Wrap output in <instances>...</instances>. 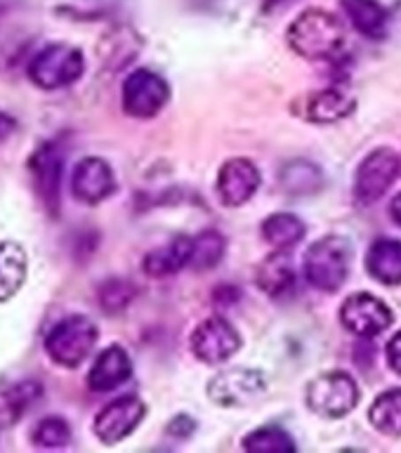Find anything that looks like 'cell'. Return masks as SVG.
Segmentation results:
<instances>
[{"label": "cell", "instance_id": "6da1fadb", "mask_svg": "<svg viewBox=\"0 0 401 453\" xmlns=\"http://www.w3.org/2000/svg\"><path fill=\"white\" fill-rule=\"evenodd\" d=\"M286 38L293 52L312 62L335 59L345 48V28L340 19L319 7H310L297 14Z\"/></svg>", "mask_w": 401, "mask_h": 453}, {"label": "cell", "instance_id": "7a4b0ae2", "mask_svg": "<svg viewBox=\"0 0 401 453\" xmlns=\"http://www.w3.org/2000/svg\"><path fill=\"white\" fill-rule=\"evenodd\" d=\"M352 248L343 236H324L305 253V279L312 288L335 293L347 281Z\"/></svg>", "mask_w": 401, "mask_h": 453}, {"label": "cell", "instance_id": "3957f363", "mask_svg": "<svg viewBox=\"0 0 401 453\" xmlns=\"http://www.w3.org/2000/svg\"><path fill=\"white\" fill-rule=\"evenodd\" d=\"M99 331L95 321L83 314H71L52 326L45 338V352L55 364L64 368L81 366L95 349Z\"/></svg>", "mask_w": 401, "mask_h": 453}, {"label": "cell", "instance_id": "277c9868", "mask_svg": "<svg viewBox=\"0 0 401 453\" xmlns=\"http://www.w3.org/2000/svg\"><path fill=\"white\" fill-rule=\"evenodd\" d=\"M85 57L83 52L66 42H52L42 48L28 64V78L41 90H59L76 83L83 76Z\"/></svg>", "mask_w": 401, "mask_h": 453}, {"label": "cell", "instance_id": "5b68a950", "mask_svg": "<svg viewBox=\"0 0 401 453\" xmlns=\"http://www.w3.org/2000/svg\"><path fill=\"white\" fill-rule=\"evenodd\" d=\"M307 406L321 418H343L359 403V385L345 371H328L307 385Z\"/></svg>", "mask_w": 401, "mask_h": 453}, {"label": "cell", "instance_id": "8992f818", "mask_svg": "<svg viewBox=\"0 0 401 453\" xmlns=\"http://www.w3.org/2000/svg\"><path fill=\"white\" fill-rule=\"evenodd\" d=\"M265 389H267V380L260 371L239 366L212 375L211 382L205 385V395L222 409H239V406H248L255 399H260Z\"/></svg>", "mask_w": 401, "mask_h": 453}, {"label": "cell", "instance_id": "52a82bcc", "mask_svg": "<svg viewBox=\"0 0 401 453\" xmlns=\"http://www.w3.org/2000/svg\"><path fill=\"white\" fill-rule=\"evenodd\" d=\"M170 85L168 81L149 69H135L123 83L120 102L123 111L133 119H154L163 106L168 104Z\"/></svg>", "mask_w": 401, "mask_h": 453}, {"label": "cell", "instance_id": "ba28073f", "mask_svg": "<svg viewBox=\"0 0 401 453\" xmlns=\"http://www.w3.org/2000/svg\"><path fill=\"white\" fill-rule=\"evenodd\" d=\"M401 161L399 156L388 147H381L359 163L357 175H354V198L357 203L368 205L375 203L378 198L385 196V191L395 184L399 177Z\"/></svg>", "mask_w": 401, "mask_h": 453}, {"label": "cell", "instance_id": "9c48e42d", "mask_svg": "<svg viewBox=\"0 0 401 453\" xmlns=\"http://www.w3.org/2000/svg\"><path fill=\"white\" fill-rule=\"evenodd\" d=\"M189 347L194 357L201 364H225L227 359H232L234 354L241 349V335L227 319L211 317L204 319L201 324L194 328L189 340Z\"/></svg>", "mask_w": 401, "mask_h": 453}, {"label": "cell", "instance_id": "30bf717a", "mask_svg": "<svg viewBox=\"0 0 401 453\" xmlns=\"http://www.w3.org/2000/svg\"><path fill=\"white\" fill-rule=\"evenodd\" d=\"M28 170L34 177V187L41 196L42 205L48 208L50 215L59 212L62 203V175H64V151L59 142H42L35 149Z\"/></svg>", "mask_w": 401, "mask_h": 453}, {"label": "cell", "instance_id": "8fae6325", "mask_svg": "<svg viewBox=\"0 0 401 453\" xmlns=\"http://www.w3.org/2000/svg\"><path fill=\"white\" fill-rule=\"evenodd\" d=\"M144 416H147V406H144L140 396L126 395L116 399V402L106 403L104 409L99 411L95 423H92V430H95L102 444L113 446L130 437L140 427Z\"/></svg>", "mask_w": 401, "mask_h": 453}, {"label": "cell", "instance_id": "7c38bea8", "mask_svg": "<svg viewBox=\"0 0 401 453\" xmlns=\"http://www.w3.org/2000/svg\"><path fill=\"white\" fill-rule=\"evenodd\" d=\"M392 310L371 293H354L340 307V321L359 338H375L392 324Z\"/></svg>", "mask_w": 401, "mask_h": 453}, {"label": "cell", "instance_id": "4fadbf2b", "mask_svg": "<svg viewBox=\"0 0 401 453\" xmlns=\"http://www.w3.org/2000/svg\"><path fill=\"white\" fill-rule=\"evenodd\" d=\"M260 170L253 161L229 158L220 168L218 180H215V194H218L220 203L227 208H239L255 196V191L260 189Z\"/></svg>", "mask_w": 401, "mask_h": 453}, {"label": "cell", "instance_id": "5bb4252c", "mask_svg": "<svg viewBox=\"0 0 401 453\" xmlns=\"http://www.w3.org/2000/svg\"><path fill=\"white\" fill-rule=\"evenodd\" d=\"M116 175L112 165L99 158V156H88L76 163L71 173V191L73 196L85 205H97L116 194Z\"/></svg>", "mask_w": 401, "mask_h": 453}, {"label": "cell", "instance_id": "9a60e30c", "mask_svg": "<svg viewBox=\"0 0 401 453\" xmlns=\"http://www.w3.org/2000/svg\"><path fill=\"white\" fill-rule=\"evenodd\" d=\"M130 375H133L130 354L120 345H112L102 349L97 359H95L90 375H88V385L95 392H112V389L120 388L123 382H127Z\"/></svg>", "mask_w": 401, "mask_h": 453}, {"label": "cell", "instance_id": "2e32d148", "mask_svg": "<svg viewBox=\"0 0 401 453\" xmlns=\"http://www.w3.org/2000/svg\"><path fill=\"white\" fill-rule=\"evenodd\" d=\"M366 269L382 286L401 283V241L378 239L366 253Z\"/></svg>", "mask_w": 401, "mask_h": 453}, {"label": "cell", "instance_id": "e0dca14e", "mask_svg": "<svg viewBox=\"0 0 401 453\" xmlns=\"http://www.w3.org/2000/svg\"><path fill=\"white\" fill-rule=\"evenodd\" d=\"M255 281H258L262 293H267L269 297L289 296L296 286V269H293L289 255L276 250L274 255L265 257L255 272Z\"/></svg>", "mask_w": 401, "mask_h": 453}, {"label": "cell", "instance_id": "ac0fdd59", "mask_svg": "<svg viewBox=\"0 0 401 453\" xmlns=\"http://www.w3.org/2000/svg\"><path fill=\"white\" fill-rule=\"evenodd\" d=\"M354 97H350L343 90H321L314 92L305 102V119L312 123H338V120L347 119L354 111Z\"/></svg>", "mask_w": 401, "mask_h": 453}, {"label": "cell", "instance_id": "d6986e66", "mask_svg": "<svg viewBox=\"0 0 401 453\" xmlns=\"http://www.w3.org/2000/svg\"><path fill=\"white\" fill-rule=\"evenodd\" d=\"M142 38L137 31L130 27H116L104 35V41L99 45L102 52V62L109 71H120L123 66L133 62L135 57L140 55Z\"/></svg>", "mask_w": 401, "mask_h": 453}, {"label": "cell", "instance_id": "ffe728a7", "mask_svg": "<svg viewBox=\"0 0 401 453\" xmlns=\"http://www.w3.org/2000/svg\"><path fill=\"white\" fill-rule=\"evenodd\" d=\"M189 253H191V239L189 236H177L170 241L168 246L156 248L144 257V272L154 279L177 274L180 269L189 267Z\"/></svg>", "mask_w": 401, "mask_h": 453}, {"label": "cell", "instance_id": "44dd1931", "mask_svg": "<svg viewBox=\"0 0 401 453\" xmlns=\"http://www.w3.org/2000/svg\"><path fill=\"white\" fill-rule=\"evenodd\" d=\"M352 27L366 38L381 41L388 34V12L378 0H343Z\"/></svg>", "mask_w": 401, "mask_h": 453}, {"label": "cell", "instance_id": "7402d4cb", "mask_svg": "<svg viewBox=\"0 0 401 453\" xmlns=\"http://www.w3.org/2000/svg\"><path fill=\"white\" fill-rule=\"evenodd\" d=\"M27 281V253L19 243H0V303H5Z\"/></svg>", "mask_w": 401, "mask_h": 453}, {"label": "cell", "instance_id": "603a6c76", "mask_svg": "<svg viewBox=\"0 0 401 453\" xmlns=\"http://www.w3.org/2000/svg\"><path fill=\"white\" fill-rule=\"evenodd\" d=\"M305 234H307V226L293 212H274L262 222V239L276 250L293 248L305 239Z\"/></svg>", "mask_w": 401, "mask_h": 453}, {"label": "cell", "instance_id": "cb8c5ba5", "mask_svg": "<svg viewBox=\"0 0 401 453\" xmlns=\"http://www.w3.org/2000/svg\"><path fill=\"white\" fill-rule=\"evenodd\" d=\"M42 396V385L38 380H21L0 395V420L3 425H12L19 420L24 411H28Z\"/></svg>", "mask_w": 401, "mask_h": 453}, {"label": "cell", "instance_id": "d4e9b609", "mask_svg": "<svg viewBox=\"0 0 401 453\" xmlns=\"http://www.w3.org/2000/svg\"><path fill=\"white\" fill-rule=\"evenodd\" d=\"M281 187L289 194L305 196V194H314L324 187V173L319 165L310 161H290L281 168Z\"/></svg>", "mask_w": 401, "mask_h": 453}, {"label": "cell", "instance_id": "484cf974", "mask_svg": "<svg viewBox=\"0 0 401 453\" xmlns=\"http://www.w3.org/2000/svg\"><path fill=\"white\" fill-rule=\"evenodd\" d=\"M368 420L388 437H401V388L382 392L368 409Z\"/></svg>", "mask_w": 401, "mask_h": 453}, {"label": "cell", "instance_id": "4316f807", "mask_svg": "<svg viewBox=\"0 0 401 453\" xmlns=\"http://www.w3.org/2000/svg\"><path fill=\"white\" fill-rule=\"evenodd\" d=\"M227 253L225 236L215 229H205L191 239V253H189V267L197 272H208V269L218 267Z\"/></svg>", "mask_w": 401, "mask_h": 453}, {"label": "cell", "instance_id": "83f0119b", "mask_svg": "<svg viewBox=\"0 0 401 453\" xmlns=\"http://www.w3.org/2000/svg\"><path fill=\"white\" fill-rule=\"evenodd\" d=\"M137 297V288L127 279H106L97 290V303L106 314L126 311Z\"/></svg>", "mask_w": 401, "mask_h": 453}, {"label": "cell", "instance_id": "f1b7e54d", "mask_svg": "<svg viewBox=\"0 0 401 453\" xmlns=\"http://www.w3.org/2000/svg\"><path fill=\"white\" fill-rule=\"evenodd\" d=\"M241 446L253 453H290L296 451V441L289 437V432L279 427H258L248 437H243Z\"/></svg>", "mask_w": 401, "mask_h": 453}, {"label": "cell", "instance_id": "f546056e", "mask_svg": "<svg viewBox=\"0 0 401 453\" xmlns=\"http://www.w3.org/2000/svg\"><path fill=\"white\" fill-rule=\"evenodd\" d=\"M71 439V427L64 418L50 416L42 418L41 423L35 425L34 430V441L42 449H59V446H66Z\"/></svg>", "mask_w": 401, "mask_h": 453}, {"label": "cell", "instance_id": "4dcf8cb0", "mask_svg": "<svg viewBox=\"0 0 401 453\" xmlns=\"http://www.w3.org/2000/svg\"><path fill=\"white\" fill-rule=\"evenodd\" d=\"M194 430H197V420L194 418H189L187 413H180L177 418H173L168 423V434L170 437H177V439H187L194 434Z\"/></svg>", "mask_w": 401, "mask_h": 453}, {"label": "cell", "instance_id": "1f68e13d", "mask_svg": "<svg viewBox=\"0 0 401 453\" xmlns=\"http://www.w3.org/2000/svg\"><path fill=\"white\" fill-rule=\"evenodd\" d=\"M239 297L241 290L236 286H232V283H222V286L212 290V300H215L218 307H232V304L239 303Z\"/></svg>", "mask_w": 401, "mask_h": 453}, {"label": "cell", "instance_id": "d6a6232c", "mask_svg": "<svg viewBox=\"0 0 401 453\" xmlns=\"http://www.w3.org/2000/svg\"><path fill=\"white\" fill-rule=\"evenodd\" d=\"M388 364L389 368L395 371V373L401 375V331H397L395 335H392V340L388 342Z\"/></svg>", "mask_w": 401, "mask_h": 453}, {"label": "cell", "instance_id": "836d02e7", "mask_svg": "<svg viewBox=\"0 0 401 453\" xmlns=\"http://www.w3.org/2000/svg\"><path fill=\"white\" fill-rule=\"evenodd\" d=\"M14 130H17V119L10 116V113L0 111V142H5L7 137H12Z\"/></svg>", "mask_w": 401, "mask_h": 453}, {"label": "cell", "instance_id": "e575fe53", "mask_svg": "<svg viewBox=\"0 0 401 453\" xmlns=\"http://www.w3.org/2000/svg\"><path fill=\"white\" fill-rule=\"evenodd\" d=\"M389 215H392V219H395L397 225H401V194H397V196L392 198V203H389Z\"/></svg>", "mask_w": 401, "mask_h": 453}]
</instances>
